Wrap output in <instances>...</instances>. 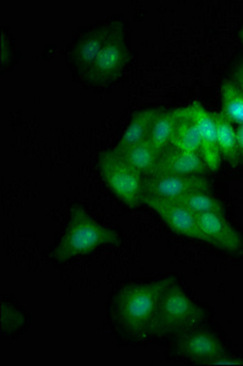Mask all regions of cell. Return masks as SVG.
I'll list each match as a JSON object with an SVG mask.
<instances>
[{
	"mask_svg": "<svg viewBox=\"0 0 243 366\" xmlns=\"http://www.w3.org/2000/svg\"><path fill=\"white\" fill-rule=\"evenodd\" d=\"M174 281V277H165L122 287L115 296L113 309L114 317L120 329L136 340L152 336L160 300Z\"/></svg>",
	"mask_w": 243,
	"mask_h": 366,
	"instance_id": "6da1fadb",
	"label": "cell"
},
{
	"mask_svg": "<svg viewBox=\"0 0 243 366\" xmlns=\"http://www.w3.org/2000/svg\"><path fill=\"white\" fill-rule=\"evenodd\" d=\"M122 241L116 229L98 222L82 205H72L66 229L51 250V259L66 262L93 253L99 247L120 246Z\"/></svg>",
	"mask_w": 243,
	"mask_h": 366,
	"instance_id": "7a4b0ae2",
	"label": "cell"
},
{
	"mask_svg": "<svg viewBox=\"0 0 243 366\" xmlns=\"http://www.w3.org/2000/svg\"><path fill=\"white\" fill-rule=\"evenodd\" d=\"M206 319L204 310L194 303L179 283L169 286L160 300L154 331L157 336L182 335L189 330L196 329Z\"/></svg>",
	"mask_w": 243,
	"mask_h": 366,
	"instance_id": "3957f363",
	"label": "cell"
},
{
	"mask_svg": "<svg viewBox=\"0 0 243 366\" xmlns=\"http://www.w3.org/2000/svg\"><path fill=\"white\" fill-rule=\"evenodd\" d=\"M130 59L125 26L120 21H111V31L103 49L84 77L89 84L104 86L122 76Z\"/></svg>",
	"mask_w": 243,
	"mask_h": 366,
	"instance_id": "277c9868",
	"label": "cell"
},
{
	"mask_svg": "<svg viewBox=\"0 0 243 366\" xmlns=\"http://www.w3.org/2000/svg\"><path fill=\"white\" fill-rule=\"evenodd\" d=\"M99 171L114 194L130 208L142 204L144 176L126 164L113 150L99 155Z\"/></svg>",
	"mask_w": 243,
	"mask_h": 366,
	"instance_id": "5b68a950",
	"label": "cell"
},
{
	"mask_svg": "<svg viewBox=\"0 0 243 366\" xmlns=\"http://www.w3.org/2000/svg\"><path fill=\"white\" fill-rule=\"evenodd\" d=\"M142 204L153 209L163 219L164 222L177 234L206 242L198 227L196 214L180 203L158 197L143 196Z\"/></svg>",
	"mask_w": 243,
	"mask_h": 366,
	"instance_id": "8992f818",
	"label": "cell"
},
{
	"mask_svg": "<svg viewBox=\"0 0 243 366\" xmlns=\"http://www.w3.org/2000/svg\"><path fill=\"white\" fill-rule=\"evenodd\" d=\"M198 227L204 236L206 243L218 247L227 253H242L243 238L239 231L231 225L225 214L203 212L196 214Z\"/></svg>",
	"mask_w": 243,
	"mask_h": 366,
	"instance_id": "52a82bcc",
	"label": "cell"
},
{
	"mask_svg": "<svg viewBox=\"0 0 243 366\" xmlns=\"http://www.w3.org/2000/svg\"><path fill=\"white\" fill-rule=\"evenodd\" d=\"M193 192H212L204 175L144 177V196L175 200Z\"/></svg>",
	"mask_w": 243,
	"mask_h": 366,
	"instance_id": "ba28073f",
	"label": "cell"
},
{
	"mask_svg": "<svg viewBox=\"0 0 243 366\" xmlns=\"http://www.w3.org/2000/svg\"><path fill=\"white\" fill-rule=\"evenodd\" d=\"M177 352L193 362L207 365L213 359L227 354L225 347L217 335L208 330L192 329L181 335L177 342Z\"/></svg>",
	"mask_w": 243,
	"mask_h": 366,
	"instance_id": "9c48e42d",
	"label": "cell"
},
{
	"mask_svg": "<svg viewBox=\"0 0 243 366\" xmlns=\"http://www.w3.org/2000/svg\"><path fill=\"white\" fill-rule=\"evenodd\" d=\"M208 170L201 153L172 149L163 152L154 169L147 177L159 176L204 175Z\"/></svg>",
	"mask_w": 243,
	"mask_h": 366,
	"instance_id": "30bf717a",
	"label": "cell"
},
{
	"mask_svg": "<svg viewBox=\"0 0 243 366\" xmlns=\"http://www.w3.org/2000/svg\"><path fill=\"white\" fill-rule=\"evenodd\" d=\"M193 117L197 122L201 137V154L206 162L208 170L212 172L219 170L222 162V154L218 146V132L213 114L209 113L201 103H192Z\"/></svg>",
	"mask_w": 243,
	"mask_h": 366,
	"instance_id": "8fae6325",
	"label": "cell"
},
{
	"mask_svg": "<svg viewBox=\"0 0 243 366\" xmlns=\"http://www.w3.org/2000/svg\"><path fill=\"white\" fill-rule=\"evenodd\" d=\"M110 31L111 22L93 27L72 46V65L80 72L81 76H84L86 71L96 61V56L99 55L106 39L109 37Z\"/></svg>",
	"mask_w": 243,
	"mask_h": 366,
	"instance_id": "7c38bea8",
	"label": "cell"
},
{
	"mask_svg": "<svg viewBox=\"0 0 243 366\" xmlns=\"http://www.w3.org/2000/svg\"><path fill=\"white\" fill-rule=\"evenodd\" d=\"M162 112V109L149 108L134 114L118 144L113 148L114 152H122L129 147L139 144L141 142L148 139L152 127Z\"/></svg>",
	"mask_w": 243,
	"mask_h": 366,
	"instance_id": "4fadbf2b",
	"label": "cell"
},
{
	"mask_svg": "<svg viewBox=\"0 0 243 366\" xmlns=\"http://www.w3.org/2000/svg\"><path fill=\"white\" fill-rule=\"evenodd\" d=\"M187 113H189V105L182 108L167 110V112L163 110L159 114L148 137V141L151 142L152 146L154 147L155 149L163 153L169 143H172L177 126Z\"/></svg>",
	"mask_w": 243,
	"mask_h": 366,
	"instance_id": "5bb4252c",
	"label": "cell"
},
{
	"mask_svg": "<svg viewBox=\"0 0 243 366\" xmlns=\"http://www.w3.org/2000/svg\"><path fill=\"white\" fill-rule=\"evenodd\" d=\"M114 153L118 154L126 164L134 167V170L139 171V174H142L144 177H147L151 174L162 154L152 146L151 142L148 139L141 142L139 144L129 147L122 152H114Z\"/></svg>",
	"mask_w": 243,
	"mask_h": 366,
	"instance_id": "9a60e30c",
	"label": "cell"
},
{
	"mask_svg": "<svg viewBox=\"0 0 243 366\" xmlns=\"http://www.w3.org/2000/svg\"><path fill=\"white\" fill-rule=\"evenodd\" d=\"M214 120L218 132V146L220 154L231 167H236L241 162L237 134L234 124L222 113H214Z\"/></svg>",
	"mask_w": 243,
	"mask_h": 366,
	"instance_id": "2e32d148",
	"label": "cell"
},
{
	"mask_svg": "<svg viewBox=\"0 0 243 366\" xmlns=\"http://www.w3.org/2000/svg\"><path fill=\"white\" fill-rule=\"evenodd\" d=\"M170 144L174 148L184 150V152L201 153L199 129H198L197 122L193 117L191 104L189 105V113L186 114V117L180 121V124L177 126Z\"/></svg>",
	"mask_w": 243,
	"mask_h": 366,
	"instance_id": "e0dca14e",
	"label": "cell"
},
{
	"mask_svg": "<svg viewBox=\"0 0 243 366\" xmlns=\"http://www.w3.org/2000/svg\"><path fill=\"white\" fill-rule=\"evenodd\" d=\"M222 112L220 113L236 125H243V93L232 81L222 84Z\"/></svg>",
	"mask_w": 243,
	"mask_h": 366,
	"instance_id": "ac0fdd59",
	"label": "cell"
},
{
	"mask_svg": "<svg viewBox=\"0 0 243 366\" xmlns=\"http://www.w3.org/2000/svg\"><path fill=\"white\" fill-rule=\"evenodd\" d=\"M175 202L184 205L194 214H203V212L225 214V208L222 202L208 192H193L177 198Z\"/></svg>",
	"mask_w": 243,
	"mask_h": 366,
	"instance_id": "d6986e66",
	"label": "cell"
},
{
	"mask_svg": "<svg viewBox=\"0 0 243 366\" xmlns=\"http://www.w3.org/2000/svg\"><path fill=\"white\" fill-rule=\"evenodd\" d=\"M207 365H235L243 366V359L237 358V357H231L229 354H224L219 358L213 359L212 362H208Z\"/></svg>",
	"mask_w": 243,
	"mask_h": 366,
	"instance_id": "ffe728a7",
	"label": "cell"
},
{
	"mask_svg": "<svg viewBox=\"0 0 243 366\" xmlns=\"http://www.w3.org/2000/svg\"><path fill=\"white\" fill-rule=\"evenodd\" d=\"M10 49L11 48H10L8 37H6L5 32H1V38H0V61H1L3 66L10 60V56H11Z\"/></svg>",
	"mask_w": 243,
	"mask_h": 366,
	"instance_id": "44dd1931",
	"label": "cell"
},
{
	"mask_svg": "<svg viewBox=\"0 0 243 366\" xmlns=\"http://www.w3.org/2000/svg\"><path fill=\"white\" fill-rule=\"evenodd\" d=\"M232 82L243 93V60L236 66L235 71H234V81Z\"/></svg>",
	"mask_w": 243,
	"mask_h": 366,
	"instance_id": "7402d4cb",
	"label": "cell"
},
{
	"mask_svg": "<svg viewBox=\"0 0 243 366\" xmlns=\"http://www.w3.org/2000/svg\"><path fill=\"white\" fill-rule=\"evenodd\" d=\"M236 134H237V143H239V154L243 158V125H239L236 129Z\"/></svg>",
	"mask_w": 243,
	"mask_h": 366,
	"instance_id": "603a6c76",
	"label": "cell"
},
{
	"mask_svg": "<svg viewBox=\"0 0 243 366\" xmlns=\"http://www.w3.org/2000/svg\"><path fill=\"white\" fill-rule=\"evenodd\" d=\"M239 41H241V43L243 44V25L241 26V29H239Z\"/></svg>",
	"mask_w": 243,
	"mask_h": 366,
	"instance_id": "cb8c5ba5",
	"label": "cell"
}]
</instances>
